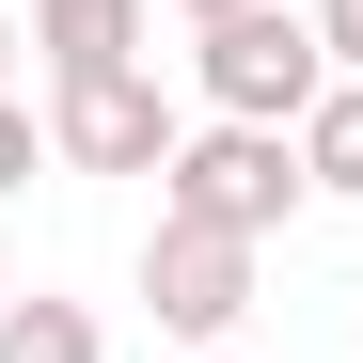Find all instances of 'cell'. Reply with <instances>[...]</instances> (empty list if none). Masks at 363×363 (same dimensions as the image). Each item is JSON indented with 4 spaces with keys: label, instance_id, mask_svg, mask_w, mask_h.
<instances>
[{
    "label": "cell",
    "instance_id": "cell-9",
    "mask_svg": "<svg viewBox=\"0 0 363 363\" xmlns=\"http://www.w3.org/2000/svg\"><path fill=\"white\" fill-rule=\"evenodd\" d=\"M316 48H332V79H363V0H316Z\"/></svg>",
    "mask_w": 363,
    "mask_h": 363
},
{
    "label": "cell",
    "instance_id": "cell-6",
    "mask_svg": "<svg viewBox=\"0 0 363 363\" xmlns=\"http://www.w3.org/2000/svg\"><path fill=\"white\" fill-rule=\"evenodd\" d=\"M0 363H111V332H95V300L16 284V300H0Z\"/></svg>",
    "mask_w": 363,
    "mask_h": 363
},
{
    "label": "cell",
    "instance_id": "cell-3",
    "mask_svg": "<svg viewBox=\"0 0 363 363\" xmlns=\"http://www.w3.org/2000/svg\"><path fill=\"white\" fill-rule=\"evenodd\" d=\"M174 95L143 64H79V79H48V158L64 174H174Z\"/></svg>",
    "mask_w": 363,
    "mask_h": 363
},
{
    "label": "cell",
    "instance_id": "cell-13",
    "mask_svg": "<svg viewBox=\"0 0 363 363\" xmlns=\"http://www.w3.org/2000/svg\"><path fill=\"white\" fill-rule=\"evenodd\" d=\"M206 363H221V347H206Z\"/></svg>",
    "mask_w": 363,
    "mask_h": 363
},
{
    "label": "cell",
    "instance_id": "cell-8",
    "mask_svg": "<svg viewBox=\"0 0 363 363\" xmlns=\"http://www.w3.org/2000/svg\"><path fill=\"white\" fill-rule=\"evenodd\" d=\"M32 158H48V127H32V95H0V206L32 190Z\"/></svg>",
    "mask_w": 363,
    "mask_h": 363
},
{
    "label": "cell",
    "instance_id": "cell-11",
    "mask_svg": "<svg viewBox=\"0 0 363 363\" xmlns=\"http://www.w3.org/2000/svg\"><path fill=\"white\" fill-rule=\"evenodd\" d=\"M174 16H190V32H206V16H237V0H174Z\"/></svg>",
    "mask_w": 363,
    "mask_h": 363
},
{
    "label": "cell",
    "instance_id": "cell-2",
    "mask_svg": "<svg viewBox=\"0 0 363 363\" xmlns=\"http://www.w3.org/2000/svg\"><path fill=\"white\" fill-rule=\"evenodd\" d=\"M190 95L221 111V127H300V111L332 95L316 0H237V16H206V48H190Z\"/></svg>",
    "mask_w": 363,
    "mask_h": 363
},
{
    "label": "cell",
    "instance_id": "cell-10",
    "mask_svg": "<svg viewBox=\"0 0 363 363\" xmlns=\"http://www.w3.org/2000/svg\"><path fill=\"white\" fill-rule=\"evenodd\" d=\"M0 95H16V16H0Z\"/></svg>",
    "mask_w": 363,
    "mask_h": 363
},
{
    "label": "cell",
    "instance_id": "cell-7",
    "mask_svg": "<svg viewBox=\"0 0 363 363\" xmlns=\"http://www.w3.org/2000/svg\"><path fill=\"white\" fill-rule=\"evenodd\" d=\"M300 174H316V206H363V79H332L300 111Z\"/></svg>",
    "mask_w": 363,
    "mask_h": 363
},
{
    "label": "cell",
    "instance_id": "cell-5",
    "mask_svg": "<svg viewBox=\"0 0 363 363\" xmlns=\"http://www.w3.org/2000/svg\"><path fill=\"white\" fill-rule=\"evenodd\" d=\"M32 48H48V79H79V64H143V0H32Z\"/></svg>",
    "mask_w": 363,
    "mask_h": 363
},
{
    "label": "cell",
    "instance_id": "cell-12",
    "mask_svg": "<svg viewBox=\"0 0 363 363\" xmlns=\"http://www.w3.org/2000/svg\"><path fill=\"white\" fill-rule=\"evenodd\" d=\"M0 300H16V253H0Z\"/></svg>",
    "mask_w": 363,
    "mask_h": 363
},
{
    "label": "cell",
    "instance_id": "cell-1",
    "mask_svg": "<svg viewBox=\"0 0 363 363\" xmlns=\"http://www.w3.org/2000/svg\"><path fill=\"white\" fill-rule=\"evenodd\" d=\"M300 206H316V174H300V127H221V111H206V127L174 143V174H158V221L253 237V253H269Z\"/></svg>",
    "mask_w": 363,
    "mask_h": 363
},
{
    "label": "cell",
    "instance_id": "cell-4",
    "mask_svg": "<svg viewBox=\"0 0 363 363\" xmlns=\"http://www.w3.org/2000/svg\"><path fill=\"white\" fill-rule=\"evenodd\" d=\"M143 300L174 347H221L237 316H253V237H206V221H158L143 237Z\"/></svg>",
    "mask_w": 363,
    "mask_h": 363
}]
</instances>
